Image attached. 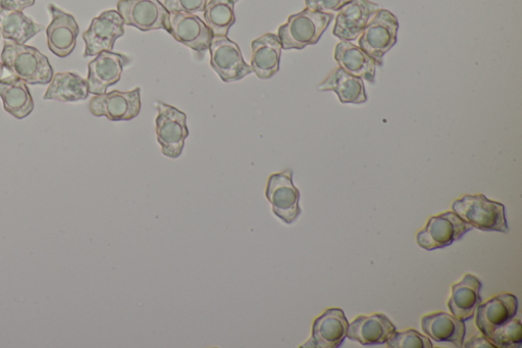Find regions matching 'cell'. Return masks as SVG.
<instances>
[{
    "label": "cell",
    "mask_w": 522,
    "mask_h": 348,
    "mask_svg": "<svg viewBox=\"0 0 522 348\" xmlns=\"http://www.w3.org/2000/svg\"><path fill=\"white\" fill-rule=\"evenodd\" d=\"M2 63L14 76L31 85L49 84L55 75L47 57L37 48L11 40L5 41Z\"/></svg>",
    "instance_id": "cell-1"
},
{
    "label": "cell",
    "mask_w": 522,
    "mask_h": 348,
    "mask_svg": "<svg viewBox=\"0 0 522 348\" xmlns=\"http://www.w3.org/2000/svg\"><path fill=\"white\" fill-rule=\"evenodd\" d=\"M453 212L465 223L482 231L508 233L504 205L484 194L464 195L452 205Z\"/></svg>",
    "instance_id": "cell-2"
},
{
    "label": "cell",
    "mask_w": 522,
    "mask_h": 348,
    "mask_svg": "<svg viewBox=\"0 0 522 348\" xmlns=\"http://www.w3.org/2000/svg\"><path fill=\"white\" fill-rule=\"evenodd\" d=\"M334 20L333 14L313 12L308 9L289 17L279 28L278 36L285 51L301 49L317 44Z\"/></svg>",
    "instance_id": "cell-3"
},
{
    "label": "cell",
    "mask_w": 522,
    "mask_h": 348,
    "mask_svg": "<svg viewBox=\"0 0 522 348\" xmlns=\"http://www.w3.org/2000/svg\"><path fill=\"white\" fill-rule=\"evenodd\" d=\"M398 30L396 16L381 9L359 36L358 46L383 67L385 55L397 43Z\"/></svg>",
    "instance_id": "cell-4"
},
{
    "label": "cell",
    "mask_w": 522,
    "mask_h": 348,
    "mask_svg": "<svg viewBox=\"0 0 522 348\" xmlns=\"http://www.w3.org/2000/svg\"><path fill=\"white\" fill-rule=\"evenodd\" d=\"M158 117L155 120L156 137L162 147V153L171 159L182 155L185 140L189 136L187 116L175 107L156 102Z\"/></svg>",
    "instance_id": "cell-5"
},
{
    "label": "cell",
    "mask_w": 522,
    "mask_h": 348,
    "mask_svg": "<svg viewBox=\"0 0 522 348\" xmlns=\"http://www.w3.org/2000/svg\"><path fill=\"white\" fill-rule=\"evenodd\" d=\"M118 12L125 25L140 31L170 30V12L160 0H120Z\"/></svg>",
    "instance_id": "cell-6"
},
{
    "label": "cell",
    "mask_w": 522,
    "mask_h": 348,
    "mask_svg": "<svg viewBox=\"0 0 522 348\" xmlns=\"http://www.w3.org/2000/svg\"><path fill=\"white\" fill-rule=\"evenodd\" d=\"M94 117H106L110 121H131L141 111V89L131 91L114 90L110 93L95 95L89 104Z\"/></svg>",
    "instance_id": "cell-7"
},
{
    "label": "cell",
    "mask_w": 522,
    "mask_h": 348,
    "mask_svg": "<svg viewBox=\"0 0 522 348\" xmlns=\"http://www.w3.org/2000/svg\"><path fill=\"white\" fill-rule=\"evenodd\" d=\"M266 196L274 214L286 224H293L301 215L300 192L293 184L292 170L270 176Z\"/></svg>",
    "instance_id": "cell-8"
},
{
    "label": "cell",
    "mask_w": 522,
    "mask_h": 348,
    "mask_svg": "<svg viewBox=\"0 0 522 348\" xmlns=\"http://www.w3.org/2000/svg\"><path fill=\"white\" fill-rule=\"evenodd\" d=\"M124 34L125 23L119 12H103L92 20L83 34L86 45L84 58L94 57L102 52H113L116 41Z\"/></svg>",
    "instance_id": "cell-9"
},
{
    "label": "cell",
    "mask_w": 522,
    "mask_h": 348,
    "mask_svg": "<svg viewBox=\"0 0 522 348\" xmlns=\"http://www.w3.org/2000/svg\"><path fill=\"white\" fill-rule=\"evenodd\" d=\"M473 227L462 221L454 212L431 217L425 229L416 236L417 244L424 250L435 251L460 240Z\"/></svg>",
    "instance_id": "cell-10"
},
{
    "label": "cell",
    "mask_w": 522,
    "mask_h": 348,
    "mask_svg": "<svg viewBox=\"0 0 522 348\" xmlns=\"http://www.w3.org/2000/svg\"><path fill=\"white\" fill-rule=\"evenodd\" d=\"M208 49L211 66L224 82L239 81L253 72L244 61L239 45L228 36H214Z\"/></svg>",
    "instance_id": "cell-11"
},
{
    "label": "cell",
    "mask_w": 522,
    "mask_h": 348,
    "mask_svg": "<svg viewBox=\"0 0 522 348\" xmlns=\"http://www.w3.org/2000/svg\"><path fill=\"white\" fill-rule=\"evenodd\" d=\"M47 10L51 15V22L46 29L49 51L59 58H67L76 47L79 26L72 15L54 4H49Z\"/></svg>",
    "instance_id": "cell-12"
},
{
    "label": "cell",
    "mask_w": 522,
    "mask_h": 348,
    "mask_svg": "<svg viewBox=\"0 0 522 348\" xmlns=\"http://www.w3.org/2000/svg\"><path fill=\"white\" fill-rule=\"evenodd\" d=\"M380 10L370 0H351L338 12L333 34L343 41L358 39Z\"/></svg>",
    "instance_id": "cell-13"
},
{
    "label": "cell",
    "mask_w": 522,
    "mask_h": 348,
    "mask_svg": "<svg viewBox=\"0 0 522 348\" xmlns=\"http://www.w3.org/2000/svg\"><path fill=\"white\" fill-rule=\"evenodd\" d=\"M130 63L124 55L113 52H102L88 65L87 83L89 93L99 95L107 93L108 88L117 84L123 70Z\"/></svg>",
    "instance_id": "cell-14"
},
{
    "label": "cell",
    "mask_w": 522,
    "mask_h": 348,
    "mask_svg": "<svg viewBox=\"0 0 522 348\" xmlns=\"http://www.w3.org/2000/svg\"><path fill=\"white\" fill-rule=\"evenodd\" d=\"M169 33L180 43L202 54L210 48L213 33L196 15L170 13Z\"/></svg>",
    "instance_id": "cell-15"
},
{
    "label": "cell",
    "mask_w": 522,
    "mask_h": 348,
    "mask_svg": "<svg viewBox=\"0 0 522 348\" xmlns=\"http://www.w3.org/2000/svg\"><path fill=\"white\" fill-rule=\"evenodd\" d=\"M348 326L341 309H329L313 322L311 338L302 347L337 348L347 337Z\"/></svg>",
    "instance_id": "cell-16"
},
{
    "label": "cell",
    "mask_w": 522,
    "mask_h": 348,
    "mask_svg": "<svg viewBox=\"0 0 522 348\" xmlns=\"http://www.w3.org/2000/svg\"><path fill=\"white\" fill-rule=\"evenodd\" d=\"M251 69L259 79H270L280 71L282 43L278 35L267 33L251 43Z\"/></svg>",
    "instance_id": "cell-17"
},
{
    "label": "cell",
    "mask_w": 522,
    "mask_h": 348,
    "mask_svg": "<svg viewBox=\"0 0 522 348\" xmlns=\"http://www.w3.org/2000/svg\"><path fill=\"white\" fill-rule=\"evenodd\" d=\"M396 332L395 325L383 314L360 316L349 326L347 337L363 346L386 343Z\"/></svg>",
    "instance_id": "cell-18"
},
{
    "label": "cell",
    "mask_w": 522,
    "mask_h": 348,
    "mask_svg": "<svg viewBox=\"0 0 522 348\" xmlns=\"http://www.w3.org/2000/svg\"><path fill=\"white\" fill-rule=\"evenodd\" d=\"M518 301L515 295L504 293L495 296L477 309L476 324L486 337L496 328L506 324L517 314Z\"/></svg>",
    "instance_id": "cell-19"
},
{
    "label": "cell",
    "mask_w": 522,
    "mask_h": 348,
    "mask_svg": "<svg viewBox=\"0 0 522 348\" xmlns=\"http://www.w3.org/2000/svg\"><path fill=\"white\" fill-rule=\"evenodd\" d=\"M482 282L474 275L466 274L452 285V295L448 302L451 314L463 321L471 320L482 303Z\"/></svg>",
    "instance_id": "cell-20"
},
{
    "label": "cell",
    "mask_w": 522,
    "mask_h": 348,
    "mask_svg": "<svg viewBox=\"0 0 522 348\" xmlns=\"http://www.w3.org/2000/svg\"><path fill=\"white\" fill-rule=\"evenodd\" d=\"M334 58L340 68L347 73L371 84L375 83L378 64L351 41L342 40L338 43L335 48Z\"/></svg>",
    "instance_id": "cell-21"
},
{
    "label": "cell",
    "mask_w": 522,
    "mask_h": 348,
    "mask_svg": "<svg viewBox=\"0 0 522 348\" xmlns=\"http://www.w3.org/2000/svg\"><path fill=\"white\" fill-rule=\"evenodd\" d=\"M0 98L5 111L16 119H25L34 110L33 97L27 83L16 76L0 79Z\"/></svg>",
    "instance_id": "cell-22"
},
{
    "label": "cell",
    "mask_w": 522,
    "mask_h": 348,
    "mask_svg": "<svg viewBox=\"0 0 522 348\" xmlns=\"http://www.w3.org/2000/svg\"><path fill=\"white\" fill-rule=\"evenodd\" d=\"M321 91H334L342 104L360 105L368 102L363 80L337 68L319 85Z\"/></svg>",
    "instance_id": "cell-23"
},
{
    "label": "cell",
    "mask_w": 522,
    "mask_h": 348,
    "mask_svg": "<svg viewBox=\"0 0 522 348\" xmlns=\"http://www.w3.org/2000/svg\"><path fill=\"white\" fill-rule=\"evenodd\" d=\"M89 96L87 80L78 74L57 73L52 77L43 96L44 101L77 103L85 101Z\"/></svg>",
    "instance_id": "cell-24"
},
{
    "label": "cell",
    "mask_w": 522,
    "mask_h": 348,
    "mask_svg": "<svg viewBox=\"0 0 522 348\" xmlns=\"http://www.w3.org/2000/svg\"><path fill=\"white\" fill-rule=\"evenodd\" d=\"M422 327L426 335L437 342L452 343L456 347L464 344L466 327L464 321L447 313L425 316Z\"/></svg>",
    "instance_id": "cell-25"
},
{
    "label": "cell",
    "mask_w": 522,
    "mask_h": 348,
    "mask_svg": "<svg viewBox=\"0 0 522 348\" xmlns=\"http://www.w3.org/2000/svg\"><path fill=\"white\" fill-rule=\"evenodd\" d=\"M42 30L43 25L35 23L23 12L0 8V34L6 40L25 44Z\"/></svg>",
    "instance_id": "cell-26"
},
{
    "label": "cell",
    "mask_w": 522,
    "mask_h": 348,
    "mask_svg": "<svg viewBox=\"0 0 522 348\" xmlns=\"http://www.w3.org/2000/svg\"><path fill=\"white\" fill-rule=\"evenodd\" d=\"M239 0H210L204 10V23L214 36H228L235 24V5Z\"/></svg>",
    "instance_id": "cell-27"
},
{
    "label": "cell",
    "mask_w": 522,
    "mask_h": 348,
    "mask_svg": "<svg viewBox=\"0 0 522 348\" xmlns=\"http://www.w3.org/2000/svg\"><path fill=\"white\" fill-rule=\"evenodd\" d=\"M497 348H518L522 344V326L517 318H512L506 324L496 328L487 336Z\"/></svg>",
    "instance_id": "cell-28"
},
{
    "label": "cell",
    "mask_w": 522,
    "mask_h": 348,
    "mask_svg": "<svg viewBox=\"0 0 522 348\" xmlns=\"http://www.w3.org/2000/svg\"><path fill=\"white\" fill-rule=\"evenodd\" d=\"M390 348H433L432 341L425 335L410 329L404 332H395L386 342Z\"/></svg>",
    "instance_id": "cell-29"
},
{
    "label": "cell",
    "mask_w": 522,
    "mask_h": 348,
    "mask_svg": "<svg viewBox=\"0 0 522 348\" xmlns=\"http://www.w3.org/2000/svg\"><path fill=\"white\" fill-rule=\"evenodd\" d=\"M210 0H165L164 6L170 13L196 15L203 13Z\"/></svg>",
    "instance_id": "cell-30"
},
{
    "label": "cell",
    "mask_w": 522,
    "mask_h": 348,
    "mask_svg": "<svg viewBox=\"0 0 522 348\" xmlns=\"http://www.w3.org/2000/svg\"><path fill=\"white\" fill-rule=\"evenodd\" d=\"M349 2L351 0H305V5L310 11L334 15Z\"/></svg>",
    "instance_id": "cell-31"
},
{
    "label": "cell",
    "mask_w": 522,
    "mask_h": 348,
    "mask_svg": "<svg viewBox=\"0 0 522 348\" xmlns=\"http://www.w3.org/2000/svg\"><path fill=\"white\" fill-rule=\"evenodd\" d=\"M34 5L35 0H0V8L10 11L23 12Z\"/></svg>",
    "instance_id": "cell-32"
},
{
    "label": "cell",
    "mask_w": 522,
    "mask_h": 348,
    "mask_svg": "<svg viewBox=\"0 0 522 348\" xmlns=\"http://www.w3.org/2000/svg\"><path fill=\"white\" fill-rule=\"evenodd\" d=\"M465 347H492L496 348L491 341L485 336H477L473 338L471 341L466 342V344H463Z\"/></svg>",
    "instance_id": "cell-33"
},
{
    "label": "cell",
    "mask_w": 522,
    "mask_h": 348,
    "mask_svg": "<svg viewBox=\"0 0 522 348\" xmlns=\"http://www.w3.org/2000/svg\"><path fill=\"white\" fill-rule=\"evenodd\" d=\"M4 69H5L4 64L2 62H0V79H2L4 76Z\"/></svg>",
    "instance_id": "cell-34"
},
{
    "label": "cell",
    "mask_w": 522,
    "mask_h": 348,
    "mask_svg": "<svg viewBox=\"0 0 522 348\" xmlns=\"http://www.w3.org/2000/svg\"><path fill=\"white\" fill-rule=\"evenodd\" d=\"M0 36H2V34H0Z\"/></svg>",
    "instance_id": "cell-35"
}]
</instances>
